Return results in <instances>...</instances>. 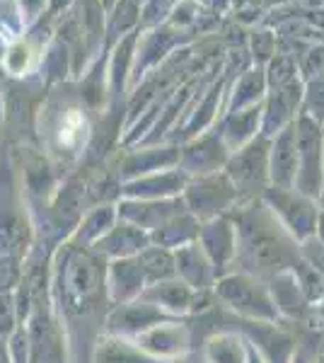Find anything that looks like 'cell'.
Instances as JSON below:
<instances>
[{
    "label": "cell",
    "instance_id": "1",
    "mask_svg": "<svg viewBox=\"0 0 324 363\" xmlns=\"http://www.w3.org/2000/svg\"><path fill=\"white\" fill-rule=\"evenodd\" d=\"M242 247L250 255L252 269H284L293 257L279 228H240Z\"/></svg>",
    "mask_w": 324,
    "mask_h": 363
},
{
    "label": "cell",
    "instance_id": "2",
    "mask_svg": "<svg viewBox=\"0 0 324 363\" xmlns=\"http://www.w3.org/2000/svg\"><path fill=\"white\" fill-rule=\"evenodd\" d=\"M218 294L225 303H230L235 310H242L247 315H259V318H274V310L267 296L257 289L247 277H233L225 279L218 286Z\"/></svg>",
    "mask_w": 324,
    "mask_h": 363
},
{
    "label": "cell",
    "instance_id": "3",
    "mask_svg": "<svg viewBox=\"0 0 324 363\" xmlns=\"http://www.w3.org/2000/svg\"><path fill=\"white\" fill-rule=\"evenodd\" d=\"M213 351L216 363H240V347L233 337H218Z\"/></svg>",
    "mask_w": 324,
    "mask_h": 363
}]
</instances>
